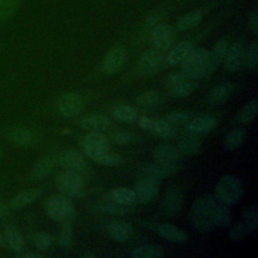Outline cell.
<instances>
[{
	"instance_id": "cell-16",
	"label": "cell",
	"mask_w": 258,
	"mask_h": 258,
	"mask_svg": "<svg viewBox=\"0 0 258 258\" xmlns=\"http://www.w3.org/2000/svg\"><path fill=\"white\" fill-rule=\"evenodd\" d=\"M60 161L67 167V170L73 171L80 175L87 168V163L84 156L81 154V152L73 148L64 149L61 152Z\"/></svg>"
},
{
	"instance_id": "cell-20",
	"label": "cell",
	"mask_w": 258,
	"mask_h": 258,
	"mask_svg": "<svg viewBox=\"0 0 258 258\" xmlns=\"http://www.w3.org/2000/svg\"><path fill=\"white\" fill-rule=\"evenodd\" d=\"M110 123H111V120L106 115L92 114L85 117L81 121V126L83 129L88 130L90 132H93V131L100 132L101 130L108 128Z\"/></svg>"
},
{
	"instance_id": "cell-3",
	"label": "cell",
	"mask_w": 258,
	"mask_h": 258,
	"mask_svg": "<svg viewBox=\"0 0 258 258\" xmlns=\"http://www.w3.org/2000/svg\"><path fill=\"white\" fill-rule=\"evenodd\" d=\"M244 192L242 181L235 175H225L216 185V196L224 204L231 206L239 202Z\"/></svg>"
},
{
	"instance_id": "cell-35",
	"label": "cell",
	"mask_w": 258,
	"mask_h": 258,
	"mask_svg": "<svg viewBox=\"0 0 258 258\" xmlns=\"http://www.w3.org/2000/svg\"><path fill=\"white\" fill-rule=\"evenodd\" d=\"M39 189H27L23 190L19 194H17L12 200H11V206L13 208H21L24 207L33 201H35L40 196Z\"/></svg>"
},
{
	"instance_id": "cell-48",
	"label": "cell",
	"mask_w": 258,
	"mask_h": 258,
	"mask_svg": "<svg viewBox=\"0 0 258 258\" xmlns=\"http://www.w3.org/2000/svg\"><path fill=\"white\" fill-rule=\"evenodd\" d=\"M184 81H190L188 79L186 73L184 72V70H181L180 72H174V73L170 74L169 76H167V78H166V84L171 87L178 83L184 82Z\"/></svg>"
},
{
	"instance_id": "cell-45",
	"label": "cell",
	"mask_w": 258,
	"mask_h": 258,
	"mask_svg": "<svg viewBox=\"0 0 258 258\" xmlns=\"http://www.w3.org/2000/svg\"><path fill=\"white\" fill-rule=\"evenodd\" d=\"M73 238H74V233H73L72 227L70 226L69 223H64L58 235V244L62 248H70L71 245L73 244Z\"/></svg>"
},
{
	"instance_id": "cell-9",
	"label": "cell",
	"mask_w": 258,
	"mask_h": 258,
	"mask_svg": "<svg viewBox=\"0 0 258 258\" xmlns=\"http://www.w3.org/2000/svg\"><path fill=\"white\" fill-rule=\"evenodd\" d=\"M150 39L156 49L164 51L171 47L174 40V32L167 23L160 22L151 28Z\"/></svg>"
},
{
	"instance_id": "cell-25",
	"label": "cell",
	"mask_w": 258,
	"mask_h": 258,
	"mask_svg": "<svg viewBox=\"0 0 258 258\" xmlns=\"http://www.w3.org/2000/svg\"><path fill=\"white\" fill-rule=\"evenodd\" d=\"M106 197L114 200L115 202L125 205V206H132L136 201V196L134 192V189L129 187H115L111 189Z\"/></svg>"
},
{
	"instance_id": "cell-23",
	"label": "cell",
	"mask_w": 258,
	"mask_h": 258,
	"mask_svg": "<svg viewBox=\"0 0 258 258\" xmlns=\"http://www.w3.org/2000/svg\"><path fill=\"white\" fill-rule=\"evenodd\" d=\"M10 141L20 147L32 146L36 141L35 134L26 128H16L9 133Z\"/></svg>"
},
{
	"instance_id": "cell-47",
	"label": "cell",
	"mask_w": 258,
	"mask_h": 258,
	"mask_svg": "<svg viewBox=\"0 0 258 258\" xmlns=\"http://www.w3.org/2000/svg\"><path fill=\"white\" fill-rule=\"evenodd\" d=\"M245 60L249 69H256L258 64V45L256 41H253L245 51Z\"/></svg>"
},
{
	"instance_id": "cell-33",
	"label": "cell",
	"mask_w": 258,
	"mask_h": 258,
	"mask_svg": "<svg viewBox=\"0 0 258 258\" xmlns=\"http://www.w3.org/2000/svg\"><path fill=\"white\" fill-rule=\"evenodd\" d=\"M246 138V132L244 129L238 128L230 131L224 139V147L227 150H235L239 148Z\"/></svg>"
},
{
	"instance_id": "cell-37",
	"label": "cell",
	"mask_w": 258,
	"mask_h": 258,
	"mask_svg": "<svg viewBox=\"0 0 258 258\" xmlns=\"http://www.w3.org/2000/svg\"><path fill=\"white\" fill-rule=\"evenodd\" d=\"M113 115L122 122H132L137 119V110L129 105H118L113 109Z\"/></svg>"
},
{
	"instance_id": "cell-42",
	"label": "cell",
	"mask_w": 258,
	"mask_h": 258,
	"mask_svg": "<svg viewBox=\"0 0 258 258\" xmlns=\"http://www.w3.org/2000/svg\"><path fill=\"white\" fill-rule=\"evenodd\" d=\"M130 207L131 206H125L122 204H119L117 202H115L114 200L105 197V205H104V209L106 212L110 213V214H114V215H124L126 213H128L130 211Z\"/></svg>"
},
{
	"instance_id": "cell-28",
	"label": "cell",
	"mask_w": 258,
	"mask_h": 258,
	"mask_svg": "<svg viewBox=\"0 0 258 258\" xmlns=\"http://www.w3.org/2000/svg\"><path fill=\"white\" fill-rule=\"evenodd\" d=\"M4 242L14 252H20L24 247V240L21 233L13 226H8L4 230Z\"/></svg>"
},
{
	"instance_id": "cell-12",
	"label": "cell",
	"mask_w": 258,
	"mask_h": 258,
	"mask_svg": "<svg viewBox=\"0 0 258 258\" xmlns=\"http://www.w3.org/2000/svg\"><path fill=\"white\" fill-rule=\"evenodd\" d=\"M180 169V164L176 162H162L157 161L156 163H151L142 169L143 176H148L153 179H160L170 176Z\"/></svg>"
},
{
	"instance_id": "cell-22",
	"label": "cell",
	"mask_w": 258,
	"mask_h": 258,
	"mask_svg": "<svg viewBox=\"0 0 258 258\" xmlns=\"http://www.w3.org/2000/svg\"><path fill=\"white\" fill-rule=\"evenodd\" d=\"M152 154L157 161L162 162H176L181 157L178 148L168 144H158L153 149Z\"/></svg>"
},
{
	"instance_id": "cell-51",
	"label": "cell",
	"mask_w": 258,
	"mask_h": 258,
	"mask_svg": "<svg viewBox=\"0 0 258 258\" xmlns=\"http://www.w3.org/2000/svg\"><path fill=\"white\" fill-rule=\"evenodd\" d=\"M248 23H249V27L251 28L252 32L254 34L258 33V11L254 10L248 19Z\"/></svg>"
},
{
	"instance_id": "cell-13",
	"label": "cell",
	"mask_w": 258,
	"mask_h": 258,
	"mask_svg": "<svg viewBox=\"0 0 258 258\" xmlns=\"http://www.w3.org/2000/svg\"><path fill=\"white\" fill-rule=\"evenodd\" d=\"M136 201L141 204L151 202L158 194V180L148 176H143L134 187Z\"/></svg>"
},
{
	"instance_id": "cell-34",
	"label": "cell",
	"mask_w": 258,
	"mask_h": 258,
	"mask_svg": "<svg viewBox=\"0 0 258 258\" xmlns=\"http://www.w3.org/2000/svg\"><path fill=\"white\" fill-rule=\"evenodd\" d=\"M22 0H0V23L12 18L18 11Z\"/></svg>"
},
{
	"instance_id": "cell-53",
	"label": "cell",
	"mask_w": 258,
	"mask_h": 258,
	"mask_svg": "<svg viewBox=\"0 0 258 258\" xmlns=\"http://www.w3.org/2000/svg\"><path fill=\"white\" fill-rule=\"evenodd\" d=\"M24 257H27V258H39V257H41V255H40V254H38V253H32V252H29V253L24 254Z\"/></svg>"
},
{
	"instance_id": "cell-38",
	"label": "cell",
	"mask_w": 258,
	"mask_h": 258,
	"mask_svg": "<svg viewBox=\"0 0 258 258\" xmlns=\"http://www.w3.org/2000/svg\"><path fill=\"white\" fill-rule=\"evenodd\" d=\"M136 102L144 108H153L162 102V96L154 91H146L138 95Z\"/></svg>"
},
{
	"instance_id": "cell-19",
	"label": "cell",
	"mask_w": 258,
	"mask_h": 258,
	"mask_svg": "<svg viewBox=\"0 0 258 258\" xmlns=\"http://www.w3.org/2000/svg\"><path fill=\"white\" fill-rule=\"evenodd\" d=\"M156 232L163 239L172 243H184L187 240V234L170 224H160L156 228Z\"/></svg>"
},
{
	"instance_id": "cell-32",
	"label": "cell",
	"mask_w": 258,
	"mask_h": 258,
	"mask_svg": "<svg viewBox=\"0 0 258 258\" xmlns=\"http://www.w3.org/2000/svg\"><path fill=\"white\" fill-rule=\"evenodd\" d=\"M203 19V12L201 10H194L184 14L176 22V28L178 30H187L196 27Z\"/></svg>"
},
{
	"instance_id": "cell-44",
	"label": "cell",
	"mask_w": 258,
	"mask_h": 258,
	"mask_svg": "<svg viewBox=\"0 0 258 258\" xmlns=\"http://www.w3.org/2000/svg\"><path fill=\"white\" fill-rule=\"evenodd\" d=\"M248 230L242 222H237L231 226L229 230V237L234 242H241L245 240Z\"/></svg>"
},
{
	"instance_id": "cell-8",
	"label": "cell",
	"mask_w": 258,
	"mask_h": 258,
	"mask_svg": "<svg viewBox=\"0 0 258 258\" xmlns=\"http://www.w3.org/2000/svg\"><path fill=\"white\" fill-rule=\"evenodd\" d=\"M127 53L121 46L112 47L104 56L101 70L105 75H113L119 72L125 64Z\"/></svg>"
},
{
	"instance_id": "cell-11",
	"label": "cell",
	"mask_w": 258,
	"mask_h": 258,
	"mask_svg": "<svg viewBox=\"0 0 258 258\" xmlns=\"http://www.w3.org/2000/svg\"><path fill=\"white\" fill-rule=\"evenodd\" d=\"M138 124L141 128L154 132L161 138L169 139L174 136L175 129L174 126L170 125L168 122L163 120H156L149 117L142 116L138 119Z\"/></svg>"
},
{
	"instance_id": "cell-43",
	"label": "cell",
	"mask_w": 258,
	"mask_h": 258,
	"mask_svg": "<svg viewBox=\"0 0 258 258\" xmlns=\"http://www.w3.org/2000/svg\"><path fill=\"white\" fill-rule=\"evenodd\" d=\"M164 120L172 126L184 125L189 121V115L184 111H172L165 116Z\"/></svg>"
},
{
	"instance_id": "cell-1",
	"label": "cell",
	"mask_w": 258,
	"mask_h": 258,
	"mask_svg": "<svg viewBox=\"0 0 258 258\" xmlns=\"http://www.w3.org/2000/svg\"><path fill=\"white\" fill-rule=\"evenodd\" d=\"M218 202L217 196L206 194L192 204L189 220L197 231L206 232L214 227V212Z\"/></svg>"
},
{
	"instance_id": "cell-50",
	"label": "cell",
	"mask_w": 258,
	"mask_h": 258,
	"mask_svg": "<svg viewBox=\"0 0 258 258\" xmlns=\"http://www.w3.org/2000/svg\"><path fill=\"white\" fill-rule=\"evenodd\" d=\"M163 18V13L161 11H155L153 13H151L150 15H148L145 19V25L148 27L153 28L155 25H157L158 23L162 22Z\"/></svg>"
},
{
	"instance_id": "cell-36",
	"label": "cell",
	"mask_w": 258,
	"mask_h": 258,
	"mask_svg": "<svg viewBox=\"0 0 258 258\" xmlns=\"http://www.w3.org/2000/svg\"><path fill=\"white\" fill-rule=\"evenodd\" d=\"M201 147V142L199 138H197L195 135H189L183 137L179 141L178 150L181 154H185L187 156L196 154Z\"/></svg>"
},
{
	"instance_id": "cell-5",
	"label": "cell",
	"mask_w": 258,
	"mask_h": 258,
	"mask_svg": "<svg viewBox=\"0 0 258 258\" xmlns=\"http://www.w3.org/2000/svg\"><path fill=\"white\" fill-rule=\"evenodd\" d=\"M164 61L165 56L163 51L154 48L148 50L140 57L137 63V69L143 76H152L162 69Z\"/></svg>"
},
{
	"instance_id": "cell-17",
	"label": "cell",
	"mask_w": 258,
	"mask_h": 258,
	"mask_svg": "<svg viewBox=\"0 0 258 258\" xmlns=\"http://www.w3.org/2000/svg\"><path fill=\"white\" fill-rule=\"evenodd\" d=\"M217 125V120L211 115L196 118L186 123V130L191 134H208Z\"/></svg>"
},
{
	"instance_id": "cell-27",
	"label": "cell",
	"mask_w": 258,
	"mask_h": 258,
	"mask_svg": "<svg viewBox=\"0 0 258 258\" xmlns=\"http://www.w3.org/2000/svg\"><path fill=\"white\" fill-rule=\"evenodd\" d=\"M258 113V101L257 99H252L249 101L235 116L234 122L237 124H246L252 122Z\"/></svg>"
},
{
	"instance_id": "cell-31",
	"label": "cell",
	"mask_w": 258,
	"mask_h": 258,
	"mask_svg": "<svg viewBox=\"0 0 258 258\" xmlns=\"http://www.w3.org/2000/svg\"><path fill=\"white\" fill-rule=\"evenodd\" d=\"M55 165V158L52 155H45L40 158L34 165L32 172L37 178H43L51 173Z\"/></svg>"
},
{
	"instance_id": "cell-2",
	"label": "cell",
	"mask_w": 258,
	"mask_h": 258,
	"mask_svg": "<svg viewBox=\"0 0 258 258\" xmlns=\"http://www.w3.org/2000/svg\"><path fill=\"white\" fill-rule=\"evenodd\" d=\"M46 215L55 222L69 223L76 216V209L66 196H52L44 205Z\"/></svg>"
},
{
	"instance_id": "cell-46",
	"label": "cell",
	"mask_w": 258,
	"mask_h": 258,
	"mask_svg": "<svg viewBox=\"0 0 258 258\" xmlns=\"http://www.w3.org/2000/svg\"><path fill=\"white\" fill-rule=\"evenodd\" d=\"M32 241L34 246L39 250H46L52 244V238L50 235L44 232H37L33 235Z\"/></svg>"
},
{
	"instance_id": "cell-6",
	"label": "cell",
	"mask_w": 258,
	"mask_h": 258,
	"mask_svg": "<svg viewBox=\"0 0 258 258\" xmlns=\"http://www.w3.org/2000/svg\"><path fill=\"white\" fill-rule=\"evenodd\" d=\"M84 105V99L79 93L69 92L60 96L56 107L60 115L67 118H72L82 112Z\"/></svg>"
},
{
	"instance_id": "cell-29",
	"label": "cell",
	"mask_w": 258,
	"mask_h": 258,
	"mask_svg": "<svg viewBox=\"0 0 258 258\" xmlns=\"http://www.w3.org/2000/svg\"><path fill=\"white\" fill-rule=\"evenodd\" d=\"M229 46H230L229 38L223 37L219 39L213 46V49L210 51V56H209L210 63L213 64L215 68H217L219 63H221L224 60Z\"/></svg>"
},
{
	"instance_id": "cell-24",
	"label": "cell",
	"mask_w": 258,
	"mask_h": 258,
	"mask_svg": "<svg viewBox=\"0 0 258 258\" xmlns=\"http://www.w3.org/2000/svg\"><path fill=\"white\" fill-rule=\"evenodd\" d=\"M235 91V85L232 83H222L216 86L208 95L207 102L210 105L219 104L227 100Z\"/></svg>"
},
{
	"instance_id": "cell-14",
	"label": "cell",
	"mask_w": 258,
	"mask_h": 258,
	"mask_svg": "<svg viewBox=\"0 0 258 258\" xmlns=\"http://www.w3.org/2000/svg\"><path fill=\"white\" fill-rule=\"evenodd\" d=\"M182 201L183 196L179 187L173 186L169 188L166 191L162 202V211L164 215H166L169 218L176 217L180 213Z\"/></svg>"
},
{
	"instance_id": "cell-30",
	"label": "cell",
	"mask_w": 258,
	"mask_h": 258,
	"mask_svg": "<svg viewBox=\"0 0 258 258\" xmlns=\"http://www.w3.org/2000/svg\"><path fill=\"white\" fill-rule=\"evenodd\" d=\"M232 214L228 205L222 203L220 200L214 212V226L219 228H226L231 225Z\"/></svg>"
},
{
	"instance_id": "cell-26",
	"label": "cell",
	"mask_w": 258,
	"mask_h": 258,
	"mask_svg": "<svg viewBox=\"0 0 258 258\" xmlns=\"http://www.w3.org/2000/svg\"><path fill=\"white\" fill-rule=\"evenodd\" d=\"M130 255L133 258H159L164 255V250L156 244H146L134 248Z\"/></svg>"
},
{
	"instance_id": "cell-21",
	"label": "cell",
	"mask_w": 258,
	"mask_h": 258,
	"mask_svg": "<svg viewBox=\"0 0 258 258\" xmlns=\"http://www.w3.org/2000/svg\"><path fill=\"white\" fill-rule=\"evenodd\" d=\"M109 235L117 242H125L131 238L133 228L129 223L123 221H114L109 224Z\"/></svg>"
},
{
	"instance_id": "cell-15",
	"label": "cell",
	"mask_w": 258,
	"mask_h": 258,
	"mask_svg": "<svg viewBox=\"0 0 258 258\" xmlns=\"http://www.w3.org/2000/svg\"><path fill=\"white\" fill-rule=\"evenodd\" d=\"M245 59V49L244 44L241 41H236L230 44L227 53L225 55V69L228 72H237L241 69L243 61Z\"/></svg>"
},
{
	"instance_id": "cell-41",
	"label": "cell",
	"mask_w": 258,
	"mask_h": 258,
	"mask_svg": "<svg viewBox=\"0 0 258 258\" xmlns=\"http://www.w3.org/2000/svg\"><path fill=\"white\" fill-rule=\"evenodd\" d=\"M197 89V84L191 81H184L172 86L171 94L176 98H184L189 96Z\"/></svg>"
},
{
	"instance_id": "cell-4",
	"label": "cell",
	"mask_w": 258,
	"mask_h": 258,
	"mask_svg": "<svg viewBox=\"0 0 258 258\" xmlns=\"http://www.w3.org/2000/svg\"><path fill=\"white\" fill-rule=\"evenodd\" d=\"M57 189L66 197L76 198L84 191V180L82 175L70 170H66L58 174L55 180Z\"/></svg>"
},
{
	"instance_id": "cell-7",
	"label": "cell",
	"mask_w": 258,
	"mask_h": 258,
	"mask_svg": "<svg viewBox=\"0 0 258 258\" xmlns=\"http://www.w3.org/2000/svg\"><path fill=\"white\" fill-rule=\"evenodd\" d=\"M210 56V51L206 48H192L187 56L181 61V68L185 70L191 80L199 79V70L208 61Z\"/></svg>"
},
{
	"instance_id": "cell-39",
	"label": "cell",
	"mask_w": 258,
	"mask_h": 258,
	"mask_svg": "<svg viewBox=\"0 0 258 258\" xmlns=\"http://www.w3.org/2000/svg\"><path fill=\"white\" fill-rule=\"evenodd\" d=\"M94 161L99 165L104 166H117L123 162V157L117 152H113L110 149H107L99 156H97Z\"/></svg>"
},
{
	"instance_id": "cell-52",
	"label": "cell",
	"mask_w": 258,
	"mask_h": 258,
	"mask_svg": "<svg viewBox=\"0 0 258 258\" xmlns=\"http://www.w3.org/2000/svg\"><path fill=\"white\" fill-rule=\"evenodd\" d=\"M8 210H9L8 205L3 202H0V218L4 217L8 213Z\"/></svg>"
},
{
	"instance_id": "cell-10",
	"label": "cell",
	"mask_w": 258,
	"mask_h": 258,
	"mask_svg": "<svg viewBox=\"0 0 258 258\" xmlns=\"http://www.w3.org/2000/svg\"><path fill=\"white\" fill-rule=\"evenodd\" d=\"M82 148L86 155L91 157L93 160L101 153L109 149L108 140L100 132H90L82 141Z\"/></svg>"
},
{
	"instance_id": "cell-40",
	"label": "cell",
	"mask_w": 258,
	"mask_h": 258,
	"mask_svg": "<svg viewBox=\"0 0 258 258\" xmlns=\"http://www.w3.org/2000/svg\"><path fill=\"white\" fill-rule=\"evenodd\" d=\"M243 224L248 230V233L255 234L258 226V213L256 206L248 207L243 214Z\"/></svg>"
},
{
	"instance_id": "cell-18",
	"label": "cell",
	"mask_w": 258,
	"mask_h": 258,
	"mask_svg": "<svg viewBox=\"0 0 258 258\" xmlns=\"http://www.w3.org/2000/svg\"><path fill=\"white\" fill-rule=\"evenodd\" d=\"M194 48V44L189 40H183L171 47L165 56V61L170 66H176L187 56Z\"/></svg>"
},
{
	"instance_id": "cell-49",
	"label": "cell",
	"mask_w": 258,
	"mask_h": 258,
	"mask_svg": "<svg viewBox=\"0 0 258 258\" xmlns=\"http://www.w3.org/2000/svg\"><path fill=\"white\" fill-rule=\"evenodd\" d=\"M112 140L117 144H127L133 140V136L125 131H115L111 135Z\"/></svg>"
},
{
	"instance_id": "cell-54",
	"label": "cell",
	"mask_w": 258,
	"mask_h": 258,
	"mask_svg": "<svg viewBox=\"0 0 258 258\" xmlns=\"http://www.w3.org/2000/svg\"><path fill=\"white\" fill-rule=\"evenodd\" d=\"M4 244V238H3V236L0 234V246H2Z\"/></svg>"
}]
</instances>
